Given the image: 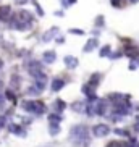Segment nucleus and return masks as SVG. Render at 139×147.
Returning <instances> with one entry per match:
<instances>
[{
  "label": "nucleus",
  "mask_w": 139,
  "mask_h": 147,
  "mask_svg": "<svg viewBox=\"0 0 139 147\" xmlns=\"http://www.w3.org/2000/svg\"><path fill=\"white\" fill-rule=\"evenodd\" d=\"M70 139L76 144H83V142L87 144V141H89V138H87V128L83 125L73 126L71 131H70Z\"/></svg>",
  "instance_id": "f257e3e1"
},
{
  "label": "nucleus",
  "mask_w": 139,
  "mask_h": 147,
  "mask_svg": "<svg viewBox=\"0 0 139 147\" xmlns=\"http://www.w3.org/2000/svg\"><path fill=\"white\" fill-rule=\"evenodd\" d=\"M21 108L24 112H31V113H36V115H40V113L45 112V105L40 104V102H32V100L21 102Z\"/></svg>",
  "instance_id": "f03ea898"
},
{
  "label": "nucleus",
  "mask_w": 139,
  "mask_h": 147,
  "mask_svg": "<svg viewBox=\"0 0 139 147\" xmlns=\"http://www.w3.org/2000/svg\"><path fill=\"white\" fill-rule=\"evenodd\" d=\"M92 133L96 134L97 138H104V136H107V134L110 133V128H109V125L100 123V125H96L92 128Z\"/></svg>",
  "instance_id": "7ed1b4c3"
},
{
  "label": "nucleus",
  "mask_w": 139,
  "mask_h": 147,
  "mask_svg": "<svg viewBox=\"0 0 139 147\" xmlns=\"http://www.w3.org/2000/svg\"><path fill=\"white\" fill-rule=\"evenodd\" d=\"M29 74H32L34 78H39V76H42V74H44V71H42V68H40L39 61L31 60V63H29Z\"/></svg>",
  "instance_id": "20e7f679"
},
{
  "label": "nucleus",
  "mask_w": 139,
  "mask_h": 147,
  "mask_svg": "<svg viewBox=\"0 0 139 147\" xmlns=\"http://www.w3.org/2000/svg\"><path fill=\"white\" fill-rule=\"evenodd\" d=\"M42 60H44V63H53V61L57 60V55H55V52H52V50H49V52H44V55H42Z\"/></svg>",
  "instance_id": "39448f33"
},
{
  "label": "nucleus",
  "mask_w": 139,
  "mask_h": 147,
  "mask_svg": "<svg viewBox=\"0 0 139 147\" xmlns=\"http://www.w3.org/2000/svg\"><path fill=\"white\" fill-rule=\"evenodd\" d=\"M65 65L73 69V68H76V66H78V60H76L74 57H70L68 55V57H65Z\"/></svg>",
  "instance_id": "423d86ee"
},
{
  "label": "nucleus",
  "mask_w": 139,
  "mask_h": 147,
  "mask_svg": "<svg viewBox=\"0 0 139 147\" xmlns=\"http://www.w3.org/2000/svg\"><path fill=\"white\" fill-rule=\"evenodd\" d=\"M63 86H65V81H63V79H53V81H52V91L53 92L60 91Z\"/></svg>",
  "instance_id": "0eeeda50"
},
{
  "label": "nucleus",
  "mask_w": 139,
  "mask_h": 147,
  "mask_svg": "<svg viewBox=\"0 0 139 147\" xmlns=\"http://www.w3.org/2000/svg\"><path fill=\"white\" fill-rule=\"evenodd\" d=\"M94 47H97V39H91L89 42H87V45L84 47V52H91Z\"/></svg>",
  "instance_id": "6e6552de"
},
{
  "label": "nucleus",
  "mask_w": 139,
  "mask_h": 147,
  "mask_svg": "<svg viewBox=\"0 0 139 147\" xmlns=\"http://www.w3.org/2000/svg\"><path fill=\"white\" fill-rule=\"evenodd\" d=\"M8 15H10V7H0V20H5Z\"/></svg>",
  "instance_id": "1a4fd4ad"
},
{
  "label": "nucleus",
  "mask_w": 139,
  "mask_h": 147,
  "mask_svg": "<svg viewBox=\"0 0 139 147\" xmlns=\"http://www.w3.org/2000/svg\"><path fill=\"white\" fill-rule=\"evenodd\" d=\"M49 131H50V134H52V136H57V134L60 133V128H58V125H57V123H52V125H50V128H49Z\"/></svg>",
  "instance_id": "9d476101"
},
{
  "label": "nucleus",
  "mask_w": 139,
  "mask_h": 147,
  "mask_svg": "<svg viewBox=\"0 0 139 147\" xmlns=\"http://www.w3.org/2000/svg\"><path fill=\"white\" fill-rule=\"evenodd\" d=\"M57 31H58V29H55V28H53V29H50V31L47 32V34H45V36L42 37V40H44V42H47V40H50V39L53 37V34H55Z\"/></svg>",
  "instance_id": "9b49d317"
},
{
  "label": "nucleus",
  "mask_w": 139,
  "mask_h": 147,
  "mask_svg": "<svg viewBox=\"0 0 139 147\" xmlns=\"http://www.w3.org/2000/svg\"><path fill=\"white\" fill-rule=\"evenodd\" d=\"M71 107H73V110H76V112H83V110H86L81 102H74V104H71Z\"/></svg>",
  "instance_id": "f8f14e48"
},
{
  "label": "nucleus",
  "mask_w": 139,
  "mask_h": 147,
  "mask_svg": "<svg viewBox=\"0 0 139 147\" xmlns=\"http://www.w3.org/2000/svg\"><path fill=\"white\" fill-rule=\"evenodd\" d=\"M110 52H112L110 45H105V47H102V50H100L99 55H100V57H107V55H110Z\"/></svg>",
  "instance_id": "ddd939ff"
},
{
  "label": "nucleus",
  "mask_w": 139,
  "mask_h": 147,
  "mask_svg": "<svg viewBox=\"0 0 139 147\" xmlns=\"http://www.w3.org/2000/svg\"><path fill=\"white\" fill-rule=\"evenodd\" d=\"M49 120H50V123H57V125H58V123H60V115H49Z\"/></svg>",
  "instance_id": "4468645a"
},
{
  "label": "nucleus",
  "mask_w": 139,
  "mask_h": 147,
  "mask_svg": "<svg viewBox=\"0 0 139 147\" xmlns=\"http://www.w3.org/2000/svg\"><path fill=\"white\" fill-rule=\"evenodd\" d=\"M55 105H58V108H57L58 112H61V110H65V107H66L63 100H57V102H55Z\"/></svg>",
  "instance_id": "2eb2a0df"
},
{
  "label": "nucleus",
  "mask_w": 139,
  "mask_h": 147,
  "mask_svg": "<svg viewBox=\"0 0 139 147\" xmlns=\"http://www.w3.org/2000/svg\"><path fill=\"white\" fill-rule=\"evenodd\" d=\"M10 131H13V133H21V128H20V126H18V125H11V126H10Z\"/></svg>",
  "instance_id": "dca6fc26"
},
{
  "label": "nucleus",
  "mask_w": 139,
  "mask_h": 147,
  "mask_svg": "<svg viewBox=\"0 0 139 147\" xmlns=\"http://www.w3.org/2000/svg\"><path fill=\"white\" fill-rule=\"evenodd\" d=\"M5 123H7V118H5V115H0V129L5 126Z\"/></svg>",
  "instance_id": "f3484780"
},
{
  "label": "nucleus",
  "mask_w": 139,
  "mask_h": 147,
  "mask_svg": "<svg viewBox=\"0 0 139 147\" xmlns=\"http://www.w3.org/2000/svg\"><path fill=\"white\" fill-rule=\"evenodd\" d=\"M115 133H117L118 136H123V138H126V136H128V133H126L125 129H115Z\"/></svg>",
  "instance_id": "a211bd4d"
},
{
  "label": "nucleus",
  "mask_w": 139,
  "mask_h": 147,
  "mask_svg": "<svg viewBox=\"0 0 139 147\" xmlns=\"http://www.w3.org/2000/svg\"><path fill=\"white\" fill-rule=\"evenodd\" d=\"M70 32H73V34H84V31H81V29H71Z\"/></svg>",
  "instance_id": "6ab92c4d"
},
{
  "label": "nucleus",
  "mask_w": 139,
  "mask_h": 147,
  "mask_svg": "<svg viewBox=\"0 0 139 147\" xmlns=\"http://www.w3.org/2000/svg\"><path fill=\"white\" fill-rule=\"evenodd\" d=\"M97 24H99V26H102V24H104V20H102V16L97 18Z\"/></svg>",
  "instance_id": "aec40b11"
},
{
  "label": "nucleus",
  "mask_w": 139,
  "mask_h": 147,
  "mask_svg": "<svg viewBox=\"0 0 139 147\" xmlns=\"http://www.w3.org/2000/svg\"><path fill=\"white\" fill-rule=\"evenodd\" d=\"M3 99H5L3 95H0V104H2V102H3Z\"/></svg>",
  "instance_id": "412c9836"
},
{
  "label": "nucleus",
  "mask_w": 139,
  "mask_h": 147,
  "mask_svg": "<svg viewBox=\"0 0 139 147\" xmlns=\"http://www.w3.org/2000/svg\"><path fill=\"white\" fill-rule=\"evenodd\" d=\"M2 66H3V61H2V60H0V68H2Z\"/></svg>",
  "instance_id": "4be33fe9"
},
{
  "label": "nucleus",
  "mask_w": 139,
  "mask_h": 147,
  "mask_svg": "<svg viewBox=\"0 0 139 147\" xmlns=\"http://www.w3.org/2000/svg\"><path fill=\"white\" fill-rule=\"evenodd\" d=\"M131 2H138V0H131Z\"/></svg>",
  "instance_id": "5701e85b"
},
{
  "label": "nucleus",
  "mask_w": 139,
  "mask_h": 147,
  "mask_svg": "<svg viewBox=\"0 0 139 147\" xmlns=\"http://www.w3.org/2000/svg\"><path fill=\"white\" fill-rule=\"evenodd\" d=\"M138 121H139V117H138Z\"/></svg>",
  "instance_id": "b1692460"
}]
</instances>
